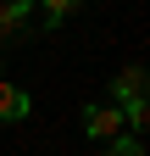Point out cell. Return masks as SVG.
Returning a JSON list of instances; mask_svg holds the SVG:
<instances>
[{"instance_id": "obj_6", "label": "cell", "mask_w": 150, "mask_h": 156, "mask_svg": "<svg viewBox=\"0 0 150 156\" xmlns=\"http://www.w3.org/2000/svg\"><path fill=\"white\" fill-rule=\"evenodd\" d=\"M117 112H122V128H134V134L150 123V101H128V106H117Z\"/></svg>"}, {"instance_id": "obj_1", "label": "cell", "mask_w": 150, "mask_h": 156, "mask_svg": "<svg viewBox=\"0 0 150 156\" xmlns=\"http://www.w3.org/2000/svg\"><path fill=\"white\" fill-rule=\"evenodd\" d=\"M84 134L100 140V145H111V140L122 134V112H117V106H89V112H84Z\"/></svg>"}, {"instance_id": "obj_4", "label": "cell", "mask_w": 150, "mask_h": 156, "mask_svg": "<svg viewBox=\"0 0 150 156\" xmlns=\"http://www.w3.org/2000/svg\"><path fill=\"white\" fill-rule=\"evenodd\" d=\"M33 17V0H0V39L22 34V23Z\"/></svg>"}, {"instance_id": "obj_7", "label": "cell", "mask_w": 150, "mask_h": 156, "mask_svg": "<svg viewBox=\"0 0 150 156\" xmlns=\"http://www.w3.org/2000/svg\"><path fill=\"white\" fill-rule=\"evenodd\" d=\"M106 156H145V145L134 140V134H117V140L106 145Z\"/></svg>"}, {"instance_id": "obj_2", "label": "cell", "mask_w": 150, "mask_h": 156, "mask_svg": "<svg viewBox=\"0 0 150 156\" xmlns=\"http://www.w3.org/2000/svg\"><path fill=\"white\" fill-rule=\"evenodd\" d=\"M150 78L145 67H117V78H111V106H128V101H145Z\"/></svg>"}, {"instance_id": "obj_3", "label": "cell", "mask_w": 150, "mask_h": 156, "mask_svg": "<svg viewBox=\"0 0 150 156\" xmlns=\"http://www.w3.org/2000/svg\"><path fill=\"white\" fill-rule=\"evenodd\" d=\"M28 112H33V101H28V89H17L11 78H0V123H22Z\"/></svg>"}, {"instance_id": "obj_5", "label": "cell", "mask_w": 150, "mask_h": 156, "mask_svg": "<svg viewBox=\"0 0 150 156\" xmlns=\"http://www.w3.org/2000/svg\"><path fill=\"white\" fill-rule=\"evenodd\" d=\"M72 11H78V0H39L45 28H61V23H72Z\"/></svg>"}]
</instances>
